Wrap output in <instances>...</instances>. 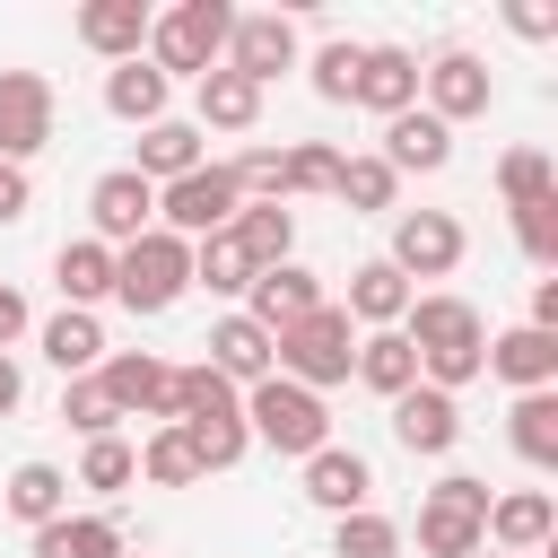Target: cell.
I'll return each instance as SVG.
<instances>
[{"mask_svg": "<svg viewBox=\"0 0 558 558\" xmlns=\"http://www.w3.org/2000/svg\"><path fill=\"white\" fill-rule=\"evenodd\" d=\"M401 340L418 349V384H436V392H462V384H480V366H488V323H480V305L453 296V288L410 296Z\"/></svg>", "mask_w": 558, "mask_h": 558, "instance_id": "cell-1", "label": "cell"}, {"mask_svg": "<svg viewBox=\"0 0 558 558\" xmlns=\"http://www.w3.org/2000/svg\"><path fill=\"white\" fill-rule=\"evenodd\" d=\"M174 427L192 436L201 480H209V471H235V462L253 453V436H244V392H235L227 375H209L201 357L174 366Z\"/></svg>", "mask_w": 558, "mask_h": 558, "instance_id": "cell-2", "label": "cell"}, {"mask_svg": "<svg viewBox=\"0 0 558 558\" xmlns=\"http://www.w3.org/2000/svg\"><path fill=\"white\" fill-rule=\"evenodd\" d=\"M270 357H279V375L288 384H305V392H331V384H349V357H357V323L323 296L314 314H296L288 331H270Z\"/></svg>", "mask_w": 558, "mask_h": 558, "instance_id": "cell-3", "label": "cell"}, {"mask_svg": "<svg viewBox=\"0 0 558 558\" xmlns=\"http://www.w3.org/2000/svg\"><path fill=\"white\" fill-rule=\"evenodd\" d=\"M244 436L305 462V453L331 445V410H323V392H305V384H288V375H262V384L244 392Z\"/></svg>", "mask_w": 558, "mask_h": 558, "instance_id": "cell-4", "label": "cell"}, {"mask_svg": "<svg viewBox=\"0 0 558 558\" xmlns=\"http://www.w3.org/2000/svg\"><path fill=\"white\" fill-rule=\"evenodd\" d=\"M227 26H235V9L227 0H174V9H157L148 17V70H183V78H201V70H218L227 61Z\"/></svg>", "mask_w": 558, "mask_h": 558, "instance_id": "cell-5", "label": "cell"}, {"mask_svg": "<svg viewBox=\"0 0 558 558\" xmlns=\"http://www.w3.org/2000/svg\"><path fill=\"white\" fill-rule=\"evenodd\" d=\"M183 288H192V244H183V235L148 227L140 244L113 253V305H122V314H166Z\"/></svg>", "mask_w": 558, "mask_h": 558, "instance_id": "cell-6", "label": "cell"}, {"mask_svg": "<svg viewBox=\"0 0 558 558\" xmlns=\"http://www.w3.org/2000/svg\"><path fill=\"white\" fill-rule=\"evenodd\" d=\"M244 209V192H235V174L209 157V166H192V174H174V183H157V227L166 235H183V244H201V235H227V218Z\"/></svg>", "mask_w": 558, "mask_h": 558, "instance_id": "cell-7", "label": "cell"}, {"mask_svg": "<svg viewBox=\"0 0 558 558\" xmlns=\"http://www.w3.org/2000/svg\"><path fill=\"white\" fill-rule=\"evenodd\" d=\"M480 523H488V480L445 471L418 497V558H471L480 549Z\"/></svg>", "mask_w": 558, "mask_h": 558, "instance_id": "cell-8", "label": "cell"}, {"mask_svg": "<svg viewBox=\"0 0 558 558\" xmlns=\"http://www.w3.org/2000/svg\"><path fill=\"white\" fill-rule=\"evenodd\" d=\"M418 105H427L445 131H462V122H480V113L497 105V78H488V61H480L471 44H445L436 61H418Z\"/></svg>", "mask_w": 558, "mask_h": 558, "instance_id": "cell-9", "label": "cell"}, {"mask_svg": "<svg viewBox=\"0 0 558 558\" xmlns=\"http://www.w3.org/2000/svg\"><path fill=\"white\" fill-rule=\"evenodd\" d=\"M462 253H471V235H462L453 209H392V253H384V262H392L410 288L462 270Z\"/></svg>", "mask_w": 558, "mask_h": 558, "instance_id": "cell-10", "label": "cell"}, {"mask_svg": "<svg viewBox=\"0 0 558 558\" xmlns=\"http://www.w3.org/2000/svg\"><path fill=\"white\" fill-rule=\"evenodd\" d=\"M52 122H61V96L44 70H0V157L26 166L52 148Z\"/></svg>", "mask_w": 558, "mask_h": 558, "instance_id": "cell-11", "label": "cell"}, {"mask_svg": "<svg viewBox=\"0 0 558 558\" xmlns=\"http://www.w3.org/2000/svg\"><path fill=\"white\" fill-rule=\"evenodd\" d=\"M96 384H105V401H113L122 418H157V427H174V366H166L157 349H105Z\"/></svg>", "mask_w": 558, "mask_h": 558, "instance_id": "cell-12", "label": "cell"}, {"mask_svg": "<svg viewBox=\"0 0 558 558\" xmlns=\"http://www.w3.org/2000/svg\"><path fill=\"white\" fill-rule=\"evenodd\" d=\"M296 17L288 9H235V26H227V70L235 78H253V87H270L279 70H296Z\"/></svg>", "mask_w": 558, "mask_h": 558, "instance_id": "cell-13", "label": "cell"}, {"mask_svg": "<svg viewBox=\"0 0 558 558\" xmlns=\"http://www.w3.org/2000/svg\"><path fill=\"white\" fill-rule=\"evenodd\" d=\"M87 227H96V244H140L148 227H157V183H140L131 166H113V174H96L87 183Z\"/></svg>", "mask_w": 558, "mask_h": 558, "instance_id": "cell-14", "label": "cell"}, {"mask_svg": "<svg viewBox=\"0 0 558 558\" xmlns=\"http://www.w3.org/2000/svg\"><path fill=\"white\" fill-rule=\"evenodd\" d=\"M209 375H227L235 392H253L262 375H279V357H270V331L244 314V305H227L218 323H209V357H201Z\"/></svg>", "mask_w": 558, "mask_h": 558, "instance_id": "cell-15", "label": "cell"}, {"mask_svg": "<svg viewBox=\"0 0 558 558\" xmlns=\"http://www.w3.org/2000/svg\"><path fill=\"white\" fill-rule=\"evenodd\" d=\"M392 445H401V453H427V462L453 453V445H462V401L436 392V384H410V392L392 401Z\"/></svg>", "mask_w": 558, "mask_h": 558, "instance_id": "cell-16", "label": "cell"}, {"mask_svg": "<svg viewBox=\"0 0 558 558\" xmlns=\"http://www.w3.org/2000/svg\"><path fill=\"white\" fill-rule=\"evenodd\" d=\"M305 506H323L331 523L357 514V506H375V462H366L357 445H323V453H305Z\"/></svg>", "mask_w": 558, "mask_h": 558, "instance_id": "cell-17", "label": "cell"}, {"mask_svg": "<svg viewBox=\"0 0 558 558\" xmlns=\"http://www.w3.org/2000/svg\"><path fill=\"white\" fill-rule=\"evenodd\" d=\"M480 541H488V549H506V558L549 549V541H558V506H549V488H506V497H488Z\"/></svg>", "mask_w": 558, "mask_h": 558, "instance_id": "cell-18", "label": "cell"}, {"mask_svg": "<svg viewBox=\"0 0 558 558\" xmlns=\"http://www.w3.org/2000/svg\"><path fill=\"white\" fill-rule=\"evenodd\" d=\"M349 105H366V113H384V122L410 113V105H418V52H410V44H366V52H357V96H349Z\"/></svg>", "mask_w": 558, "mask_h": 558, "instance_id": "cell-19", "label": "cell"}, {"mask_svg": "<svg viewBox=\"0 0 558 558\" xmlns=\"http://www.w3.org/2000/svg\"><path fill=\"white\" fill-rule=\"evenodd\" d=\"M392 174H445L453 166V131L427 113V105H410V113H392L384 122V148H375Z\"/></svg>", "mask_w": 558, "mask_h": 558, "instance_id": "cell-20", "label": "cell"}, {"mask_svg": "<svg viewBox=\"0 0 558 558\" xmlns=\"http://www.w3.org/2000/svg\"><path fill=\"white\" fill-rule=\"evenodd\" d=\"M323 305V279L305 270V262H270V270H253V288H244V314L262 323V331H288L296 314H314Z\"/></svg>", "mask_w": 558, "mask_h": 558, "instance_id": "cell-21", "label": "cell"}, {"mask_svg": "<svg viewBox=\"0 0 558 558\" xmlns=\"http://www.w3.org/2000/svg\"><path fill=\"white\" fill-rule=\"evenodd\" d=\"M480 375H497V384H514V392H549V384H558V331H532V323L497 331Z\"/></svg>", "mask_w": 558, "mask_h": 558, "instance_id": "cell-22", "label": "cell"}, {"mask_svg": "<svg viewBox=\"0 0 558 558\" xmlns=\"http://www.w3.org/2000/svg\"><path fill=\"white\" fill-rule=\"evenodd\" d=\"M148 0H87L78 9V44L96 52V61H140L148 52Z\"/></svg>", "mask_w": 558, "mask_h": 558, "instance_id": "cell-23", "label": "cell"}, {"mask_svg": "<svg viewBox=\"0 0 558 558\" xmlns=\"http://www.w3.org/2000/svg\"><path fill=\"white\" fill-rule=\"evenodd\" d=\"M253 122H262V87H253V78H235L227 61L192 78V131H201V140H209V131H253Z\"/></svg>", "mask_w": 558, "mask_h": 558, "instance_id": "cell-24", "label": "cell"}, {"mask_svg": "<svg viewBox=\"0 0 558 558\" xmlns=\"http://www.w3.org/2000/svg\"><path fill=\"white\" fill-rule=\"evenodd\" d=\"M166 105H174V78H166V70H148V52L105 70V113H113V122L148 131V122H166Z\"/></svg>", "mask_w": 558, "mask_h": 558, "instance_id": "cell-25", "label": "cell"}, {"mask_svg": "<svg viewBox=\"0 0 558 558\" xmlns=\"http://www.w3.org/2000/svg\"><path fill=\"white\" fill-rule=\"evenodd\" d=\"M410 296H418V288H410L392 262H357V270H349V305H340V314H349L357 331H401Z\"/></svg>", "mask_w": 558, "mask_h": 558, "instance_id": "cell-26", "label": "cell"}, {"mask_svg": "<svg viewBox=\"0 0 558 558\" xmlns=\"http://www.w3.org/2000/svg\"><path fill=\"white\" fill-rule=\"evenodd\" d=\"M35 349H44V366H52L61 384H78V375H96V366H105V323H96V314H78V305H61V314L35 331Z\"/></svg>", "mask_w": 558, "mask_h": 558, "instance_id": "cell-27", "label": "cell"}, {"mask_svg": "<svg viewBox=\"0 0 558 558\" xmlns=\"http://www.w3.org/2000/svg\"><path fill=\"white\" fill-rule=\"evenodd\" d=\"M227 244H235L253 270H270V262H296V209H279V201H244V209L227 218Z\"/></svg>", "mask_w": 558, "mask_h": 558, "instance_id": "cell-28", "label": "cell"}, {"mask_svg": "<svg viewBox=\"0 0 558 558\" xmlns=\"http://www.w3.org/2000/svg\"><path fill=\"white\" fill-rule=\"evenodd\" d=\"M52 288H61V305L96 314V305L113 296V244H96V235H70V244L52 253Z\"/></svg>", "mask_w": 558, "mask_h": 558, "instance_id": "cell-29", "label": "cell"}, {"mask_svg": "<svg viewBox=\"0 0 558 558\" xmlns=\"http://www.w3.org/2000/svg\"><path fill=\"white\" fill-rule=\"evenodd\" d=\"M0 506H9V523L44 532L52 514H70V471H61V462H17V471L0 480Z\"/></svg>", "mask_w": 558, "mask_h": 558, "instance_id": "cell-30", "label": "cell"}, {"mask_svg": "<svg viewBox=\"0 0 558 558\" xmlns=\"http://www.w3.org/2000/svg\"><path fill=\"white\" fill-rule=\"evenodd\" d=\"M192 166H209V148H201V131H192L183 113H166V122L140 131V157H131L140 183H174V174H192Z\"/></svg>", "mask_w": 558, "mask_h": 558, "instance_id": "cell-31", "label": "cell"}, {"mask_svg": "<svg viewBox=\"0 0 558 558\" xmlns=\"http://www.w3.org/2000/svg\"><path fill=\"white\" fill-rule=\"evenodd\" d=\"M349 375H357L366 392H384V401H401V392L418 384V349H410L401 331H357V357H349Z\"/></svg>", "mask_w": 558, "mask_h": 558, "instance_id": "cell-32", "label": "cell"}, {"mask_svg": "<svg viewBox=\"0 0 558 558\" xmlns=\"http://www.w3.org/2000/svg\"><path fill=\"white\" fill-rule=\"evenodd\" d=\"M122 549H131V532L113 514H52L35 532V558H122Z\"/></svg>", "mask_w": 558, "mask_h": 558, "instance_id": "cell-33", "label": "cell"}, {"mask_svg": "<svg viewBox=\"0 0 558 558\" xmlns=\"http://www.w3.org/2000/svg\"><path fill=\"white\" fill-rule=\"evenodd\" d=\"M506 445H514L532 471H558V384H549V392H514V410H506Z\"/></svg>", "mask_w": 558, "mask_h": 558, "instance_id": "cell-34", "label": "cell"}, {"mask_svg": "<svg viewBox=\"0 0 558 558\" xmlns=\"http://www.w3.org/2000/svg\"><path fill=\"white\" fill-rule=\"evenodd\" d=\"M331 201H340L349 218H384V209L401 201V174H392L384 157H340V183H331Z\"/></svg>", "mask_w": 558, "mask_h": 558, "instance_id": "cell-35", "label": "cell"}, {"mask_svg": "<svg viewBox=\"0 0 558 558\" xmlns=\"http://www.w3.org/2000/svg\"><path fill=\"white\" fill-rule=\"evenodd\" d=\"M131 453H140V480H148V488H192V480H201V453H192L183 427H148Z\"/></svg>", "mask_w": 558, "mask_h": 558, "instance_id": "cell-36", "label": "cell"}, {"mask_svg": "<svg viewBox=\"0 0 558 558\" xmlns=\"http://www.w3.org/2000/svg\"><path fill=\"white\" fill-rule=\"evenodd\" d=\"M549 192H558L549 148H506V157H497V201H506V209H532V201H549Z\"/></svg>", "mask_w": 558, "mask_h": 558, "instance_id": "cell-37", "label": "cell"}, {"mask_svg": "<svg viewBox=\"0 0 558 558\" xmlns=\"http://www.w3.org/2000/svg\"><path fill=\"white\" fill-rule=\"evenodd\" d=\"M140 480V453H131V436H96L87 453H78V480L70 488H87V497H122Z\"/></svg>", "mask_w": 558, "mask_h": 558, "instance_id": "cell-38", "label": "cell"}, {"mask_svg": "<svg viewBox=\"0 0 558 558\" xmlns=\"http://www.w3.org/2000/svg\"><path fill=\"white\" fill-rule=\"evenodd\" d=\"M331 558H401V523L375 514V506H357V514L331 523Z\"/></svg>", "mask_w": 558, "mask_h": 558, "instance_id": "cell-39", "label": "cell"}, {"mask_svg": "<svg viewBox=\"0 0 558 558\" xmlns=\"http://www.w3.org/2000/svg\"><path fill=\"white\" fill-rule=\"evenodd\" d=\"M331 183H340V148H323V140L279 148V201H296V192H331Z\"/></svg>", "mask_w": 558, "mask_h": 558, "instance_id": "cell-40", "label": "cell"}, {"mask_svg": "<svg viewBox=\"0 0 558 558\" xmlns=\"http://www.w3.org/2000/svg\"><path fill=\"white\" fill-rule=\"evenodd\" d=\"M192 288H209V296H244V288H253V262H244L227 235H201V244H192Z\"/></svg>", "mask_w": 558, "mask_h": 558, "instance_id": "cell-41", "label": "cell"}, {"mask_svg": "<svg viewBox=\"0 0 558 558\" xmlns=\"http://www.w3.org/2000/svg\"><path fill=\"white\" fill-rule=\"evenodd\" d=\"M61 427H78V436L96 445V436H122V410L105 401L96 375H78V384H61Z\"/></svg>", "mask_w": 558, "mask_h": 558, "instance_id": "cell-42", "label": "cell"}, {"mask_svg": "<svg viewBox=\"0 0 558 558\" xmlns=\"http://www.w3.org/2000/svg\"><path fill=\"white\" fill-rule=\"evenodd\" d=\"M357 52H366V44L331 35V44H323V52L305 61V70H314V96H323V105H349V96H357Z\"/></svg>", "mask_w": 558, "mask_h": 558, "instance_id": "cell-43", "label": "cell"}, {"mask_svg": "<svg viewBox=\"0 0 558 558\" xmlns=\"http://www.w3.org/2000/svg\"><path fill=\"white\" fill-rule=\"evenodd\" d=\"M514 244H523L532 270H558V192L532 201V209H514Z\"/></svg>", "mask_w": 558, "mask_h": 558, "instance_id": "cell-44", "label": "cell"}, {"mask_svg": "<svg viewBox=\"0 0 558 558\" xmlns=\"http://www.w3.org/2000/svg\"><path fill=\"white\" fill-rule=\"evenodd\" d=\"M506 26H514L523 44H549V35H558V9H549V0H506Z\"/></svg>", "mask_w": 558, "mask_h": 558, "instance_id": "cell-45", "label": "cell"}, {"mask_svg": "<svg viewBox=\"0 0 558 558\" xmlns=\"http://www.w3.org/2000/svg\"><path fill=\"white\" fill-rule=\"evenodd\" d=\"M26 209H35V183H26V166H9V157H0V227H17Z\"/></svg>", "mask_w": 558, "mask_h": 558, "instance_id": "cell-46", "label": "cell"}, {"mask_svg": "<svg viewBox=\"0 0 558 558\" xmlns=\"http://www.w3.org/2000/svg\"><path fill=\"white\" fill-rule=\"evenodd\" d=\"M9 340H26V296L0 279V357H9Z\"/></svg>", "mask_w": 558, "mask_h": 558, "instance_id": "cell-47", "label": "cell"}, {"mask_svg": "<svg viewBox=\"0 0 558 558\" xmlns=\"http://www.w3.org/2000/svg\"><path fill=\"white\" fill-rule=\"evenodd\" d=\"M532 331H558V279H532V314H523Z\"/></svg>", "mask_w": 558, "mask_h": 558, "instance_id": "cell-48", "label": "cell"}, {"mask_svg": "<svg viewBox=\"0 0 558 558\" xmlns=\"http://www.w3.org/2000/svg\"><path fill=\"white\" fill-rule=\"evenodd\" d=\"M17 401H26V366L0 357V418H17Z\"/></svg>", "mask_w": 558, "mask_h": 558, "instance_id": "cell-49", "label": "cell"}, {"mask_svg": "<svg viewBox=\"0 0 558 558\" xmlns=\"http://www.w3.org/2000/svg\"><path fill=\"white\" fill-rule=\"evenodd\" d=\"M471 558H506V549H488V541H480V549H471Z\"/></svg>", "mask_w": 558, "mask_h": 558, "instance_id": "cell-50", "label": "cell"}]
</instances>
